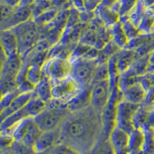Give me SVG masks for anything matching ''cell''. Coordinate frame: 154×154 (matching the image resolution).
I'll return each instance as SVG.
<instances>
[{"mask_svg": "<svg viewBox=\"0 0 154 154\" xmlns=\"http://www.w3.org/2000/svg\"><path fill=\"white\" fill-rule=\"evenodd\" d=\"M103 113L89 105L69 114L59 129V143H63L80 154H89L99 143L104 130Z\"/></svg>", "mask_w": 154, "mask_h": 154, "instance_id": "obj_1", "label": "cell"}, {"mask_svg": "<svg viewBox=\"0 0 154 154\" xmlns=\"http://www.w3.org/2000/svg\"><path fill=\"white\" fill-rule=\"evenodd\" d=\"M69 112L67 104L52 100L48 103L47 108L33 119L42 132L54 131L60 129Z\"/></svg>", "mask_w": 154, "mask_h": 154, "instance_id": "obj_2", "label": "cell"}, {"mask_svg": "<svg viewBox=\"0 0 154 154\" xmlns=\"http://www.w3.org/2000/svg\"><path fill=\"white\" fill-rule=\"evenodd\" d=\"M12 29L17 38L19 54L22 57L31 50L42 38L39 26L33 19L19 24Z\"/></svg>", "mask_w": 154, "mask_h": 154, "instance_id": "obj_3", "label": "cell"}, {"mask_svg": "<svg viewBox=\"0 0 154 154\" xmlns=\"http://www.w3.org/2000/svg\"><path fill=\"white\" fill-rule=\"evenodd\" d=\"M71 76L76 81L82 89L89 88L92 86L95 72L99 65L97 59L82 58L71 63Z\"/></svg>", "mask_w": 154, "mask_h": 154, "instance_id": "obj_4", "label": "cell"}, {"mask_svg": "<svg viewBox=\"0 0 154 154\" xmlns=\"http://www.w3.org/2000/svg\"><path fill=\"white\" fill-rule=\"evenodd\" d=\"M112 82L110 79L93 83L90 87L89 105L100 112H104L112 97Z\"/></svg>", "mask_w": 154, "mask_h": 154, "instance_id": "obj_5", "label": "cell"}, {"mask_svg": "<svg viewBox=\"0 0 154 154\" xmlns=\"http://www.w3.org/2000/svg\"><path fill=\"white\" fill-rule=\"evenodd\" d=\"M42 72L43 75L48 77L51 82H57L71 75L72 64L66 58H50L44 63Z\"/></svg>", "mask_w": 154, "mask_h": 154, "instance_id": "obj_6", "label": "cell"}, {"mask_svg": "<svg viewBox=\"0 0 154 154\" xmlns=\"http://www.w3.org/2000/svg\"><path fill=\"white\" fill-rule=\"evenodd\" d=\"M82 89L71 75L66 79L52 82V100L68 104Z\"/></svg>", "mask_w": 154, "mask_h": 154, "instance_id": "obj_7", "label": "cell"}, {"mask_svg": "<svg viewBox=\"0 0 154 154\" xmlns=\"http://www.w3.org/2000/svg\"><path fill=\"white\" fill-rule=\"evenodd\" d=\"M140 106V105L131 103L123 100L118 101L116 106L114 126H119L130 133L133 131L135 128L133 119Z\"/></svg>", "mask_w": 154, "mask_h": 154, "instance_id": "obj_8", "label": "cell"}, {"mask_svg": "<svg viewBox=\"0 0 154 154\" xmlns=\"http://www.w3.org/2000/svg\"><path fill=\"white\" fill-rule=\"evenodd\" d=\"M59 130L54 131L41 132L32 146V149L35 153L42 154L47 152L55 145L59 143Z\"/></svg>", "mask_w": 154, "mask_h": 154, "instance_id": "obj_9", "label": "cell"}, {"mask_svg": "<svg viewBox=\"0 0 154 154\" xmlns=\"http://www.w3.org/2000/svg\"><path fill=\"white\" fill-rule=\"evenodd\" d=\"M109 141L116 154H126L130 148V133L117 126H114L109 134Z\"/></svg>", "mask_w": 154, "mask_h": 154, "instance_id": "obj_10", "label": "cell"}, {"mask_svg": "<svg viewBox=\"0 0 154 154\" xmlns=\"http://www.w3.org/2000/svg\"><path fill=\"white\" fill-rule=\"evenodd\" d=\"M31 19H32V6L19 5L16 8L12 15L7 21L1 24V30L14 28L19 24H22Z\"/></svg>", "mask_w": 154, "mask_h": 154, "instance_id": "obj_11", "label": "cell"}, {"mask_svg": "<svg viewBox=\"0 0 154 154\" xmlns=\"http://www.w3.org/2000/svg\"><path fill=\"white\" fill-rule=\"evenodd\" d=\"M0 43L2 52L6 57H11L19 54L17 38L12 29L1 30Z\"/></svg>", "mask_w": 154, "mask_h": 154, "instance_id": "obj_12", "label": "cell"}, {"mask_svg": "<svg viewBox=\"0 0 154 154\" xmlns=\"http://www.w3.org/2000/svg\"><path fill=\"white\" fill-rule=\"evenodd\" d=\"M32 96H33V92L32 93H19L17 96H15L13 100L10 102V103L1 110V112H0L1 121L4 120L5 118H7L12 114L24 108Z\"/></svg>", "mask_w": 154, "mask_h": 154, "instance_id": "obj_13", "label": "cell"}, {"mask_svg": "<svg viewBox=\"0 0 154 154\" xmlns=\"http://www.w3.org/2000/svg\"><path fill=\"white\" fill-rule=\"evenodd\" d=\"M146 96V91L142 82H134L122 91V100L137 105H140Z\"/></svg>", "mask_w": 154, "mask_h": 154, "instance_id": "obj_14", "label": "cell"}, {"mask_svg": "<svg viewBox=\"0 0 154 154\" xmlns=\"http://www.w3.org/2000/svg\"><path fill=\"white\" fill-rule=\"evenodd\" d=\"M23 66V57L19 54L8 57L1 66V77L18 78Z\"/></svg>", "mask_w": 154, "mask_h": 154, "instance_id": "obj_15", "label": "cell"}, {"mask_svg": "<svg viewBox=\"0 0 154 154\" xmlns=\"http://www.w3.org/2000/svg\"><path fill=\"white\" fill-rule=\"evenodd\" d=\"M135 52L130 49L119 51L116 55V67L119 75L128 72L130 69L135 60Z\"/></svg>", "mask_w": 154, "mask_h": 154, "instance_id": "obj_16", "label": "cell"}, {"mask_svg": "<svg viewBox=\"0 0 154 154\" xmlns=\"http://www.w3.org/2000/svg\"><path fill=\"white\" fill-rule=\"evenodd\" d=\"M95 13L96 16H99L106 26L112 27L120 20L119 12L113 9L99 6L95 11Z\"/></svg>", "mask_w": 154, "mask_h": 154, "instance_id": "obj_17", "label": "cell"}, {"mask_svg": "<svg viewBox=\"0 0 154 154\" xmlns=\"http://www.w3.org/2000/svg\"><path fill=\"white\" fill-rule=\"evenodd\" d=\"M111 36L112 40L121 49L126 47L130 42V39L126 35L120 20L113 26L111 27Z\"/></svg>", "mask_w": 154, "mask_h": 154, "instance_id": "obj_18", "label": "cell"}, {"mask_svg": "<svg viewBox=\"0 0 154 154\" xmlns=\"http://www.w3.org/2000/svg\"><path fill=\"white\" fill-rule=\"evenodd\" d=\"M33 93L47 103L52 100V82L48 77L43 75L40 82L35 86Z\"/></svg>", "mask_w": 154, "mask_h": 154, "instance_id": "obj_19", "label": "cell"}, {"mask_svg": "<svg viewBox=\"0 0 154 154\" xmlns=\"http://www.w3.org/2000/svg\"><path fill=\"white\" fill-rule=\"evenodd\" d=\"M48 103L42 99L38 98V96H35L33 93V96L32 97L27 105L25 106L26 112L29 117H35L40 113H42L46 108Z\"/></svg>", "mask_w": 154, "mask_h": 154, "instance_id": "obj_20", "label": "cell"}, {"mask_svg": "<svg viewBox=\"0 0 154 154\" xmlns=\"http://www.w3.org/2000/svg\"><path fill=\"white\" fill-rule=\"evenodd\" d=\"M42 66L38 64H29L28 66L25 73V79L36 86L42 80Z\"/></svg>", "mask_w": 154, "mask_h": 154, "instance_id": "obj_21", "label": "cell"}, {"mask_svg": "<svg viewBox=\"0 0 154 154\" xmlns=\"http://www.w3.org/2000/svg\"><path fill=\"white\" fill-rule=\"evenodd\" d=\"M59 11H60V9H56L55 7L51 8V9L41 13L40 15H38L37 17L34 18V21L38 24L39 27L47 26L50 23H53V20L56 19L58 13H59Z\"/></svg>", "mask_w": 154, "mask_h": 154, "instance_id": "obj_22", "label": "cell"}, {"mask_svg": "<svg viewBox=\"0 0 154 154\" xmlns=\"http://www.w3.org/2000/svg\"><path fill=\"white\" fill-rule=\"evenodd\" d=\"M107 79L111 80V73L109 63H99L98 66L96 69V72H95L93 83L96 82H100V81L107 80Z\"/></svg>", "mask_w": 154, "mask_h": 154, "instance_id": "obj_23", "label": "cell"}, {"mask_svg": "<svg viewBox=\"0 0 154 154\" xmlns=\"http://www.w3.org/2000/svg\"><path fill=\"white\" fill-rule=\"evenodd\" d=\"M53 7V5L51 2V0H35L33 5H32V19Z\"/></svg>", "mask_w": 154, "mask_h": 154, "instance_id": "obj_24", "label": "cell"}, {"mask_svg": "<svg viewBox=\"0 0 154 154\" xmlns=\"http://www.w3.org/2000/svg\"><path fill=\"white\" fill-rule=\"evenodd\" d=\"M89 154H116L109 140L100 141Z\"/></svg>", "mask_w": 154, "mask_h": 154, "instance_id": "obj_25", "label": "cell"}, {"mask_svg": "<svg viewBox=\"0 0 154 154\" xmlns=\"http://www.w3.org/2000/svg\"><path fill=\"white\" fill-rule=\"evenodd\" d=\"M139 0H120L119 5V14L120 18L128 17Z\"/></svg>", "mask_w": 154, "mask_h": 154, "instance_id": "obj_26", "label": "cell"}, {"mask_svg": "<svg viewBox=\"0 0 154 154\" xmlns=\"http://www.w3.org/2000/svg\"><path fill=\"white\" fill-rule=\"evenodd\" d=\"M46 152L47 154H80L72 147L63 143H59Z\"/></svg>", "mask_w": 154, "mask_h": 154, "instance_id": "obj_27", "label": "cell"}, {"mask_svg": "<svg viewBox=\"0 0 154 154\" xmlns=\"http://www.w3.org/2000/svg\"><path fill=\"white\" fill-rule=\"evenodd\" d=\"M0 9H1V24H2L10 18L16 8L12 7L10 5H7L6 3L1 1Z\"/></svg>", "mask_w": 154, "mask_h": 154, "instance_id": "obj_28", "label": "cell"}, {"mask_svg": "<svg viewBox=\"0 0 154 154\" xmlns=\"http://www.w3.org/2000/svg\"><path fill=\"white\" fill-rule=\"evenodd\" d=\"M19 93V91L16 90V91L15 92H12V93H7V94L1 96V103H0V108H1V110L7 106L10 103V102L13 100V98H14L15 96H17Z\"/></svg>", "mask_w": 154, "mask_h": 154, "instance_id": "obj_29", "label": "cell"}, {"mask_svg": "<svg viewBox=\"0 0 154 154\" xmlns=\"http://www.w3.org/2000/svg\"><path fill=\"white\" fill-rule=\"evenodd\" d=\"M86 11L89 12H95L101 4L103 0H83Z\"/></svg>", "mask_w": 154, "mask_h": 154, "instance_id": "obj_30", "label": "cell"}, {"mask_svg": "<svg viewBox=\"0 0 154 154\" xmlns=\"http://www.w3.org/2000/svg\"><path fill=\"white\" fill-rule=\"evenodd\" d=\"M120 0H103L100 6L113 9L119 12V5Z\"/></svg>", "mask_w": 154, "mask_h": 154, "instance_id": "obj_31", "label": "cell"}, {"mask_svg": "<svg viewBox=\"0 0 154 154\" xmlns=\"http://www.w3.org/2000/svg\"><path fill=\"white\" fill-rule=\"evenodd\" d=\"M1 1L14 8L19 6V5H20L22 2V0H1Z\"/></svg>", "mask_w": 154, "mask_h": 154, "instance_id": "obj_32", "label": "cell"}, {"mask_svg": "<svg viewBox=\"0 0 154 154\" xmlns=\"http://www.w3.org/2000/svg\"><path fill=\"white\" fill-rule=\"evenodd\" d=\"M35 0H22L19 5H25V6H32L35 2Z\"/></svg>", "mask_w": 154, "mask_h": 154, "instance_id": "obj_33", "label": "cell"}, {"mask_svg": "<svg viewBox=\"0 0 154 154\" xmlns=\"http://www.w3.org/2000/svg\"><path fill=\"white\" fill-rule=\"evenodd\" d=\"M9 154H17V153H16V152H15V151H13V150H12V152H11L10 153H9Z\"/></svg>", "mask_w": 154, "mask_h": 154, "instance_id": "obj_34", "label": "cell"}]
</instances>
